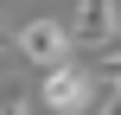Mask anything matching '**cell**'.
<instances>
[{"instance_id": "1", "label": "cell", "mask_w": 121, "mask_h": 115, "mask_svg": "<svg viewBox=\"0 0 121 115\" xmlns=\"http://www.w3.org/2000/svg\"><path fill=\"white\" fill-rule=\"evenodd\" d=\"M96 64H51L45 70V83H38V96H45V109H57V115H96Z\"/></svg>"}, {"instance_id": "2", "label": "cell", "mask_w": 121, "mask_h": 115, "mask_svg": "<svg viewBox=\"0 0 121 115\" xmlns=\"http://www.w3.org/2000/svg\"><path fill=\"white\" fill-rule=\"evenodd\" d=\"M70 38H77V32L57 26V19H26V26H19V58H32V64L51 70V64L70 58Z\"/></svg>"}, {"instance_id": "3", "label": "cell", "mask_w": 121, "mask_h": 115, "mask_svg": "<svg viewBox=\"0 0 121 115\" xmlns=\"http://www.w3.org/2000/svg\"><path fill=\"white\" fill-rule=\"evenodd\" d=\"M70 32L83 38V45H115V32H121V6L115 0H77V19H70Z\"/></svg>"}, {"instance_id": "4", "label": "cell", "mask_w": 121, "mask_h": 115, "mask_svg": "<svg viewBox=\"0 0 121 115\" xmlns=\"http://www.w3.org/2000/svg\"><path fill=\"white\" fill-rule=\"evenodd\" d=\"M96 77H102V83H121V51H115V45H102V58H96Z\"/></svg>"}, {"instance_id": "5", "label": "cell", "mask_w": 121, "mask_h": 115, "mask_svg": "<svg viewBox=\"0 0 121 115\" xmlns=\"http://www.w3.org/2000/svg\"><path fill=\"white\" fill-rule=\"evenodd\" d=\"M0 115H26V96H19V90H13V83H6V90H0Z\"/></svg>"}, {"instance_id": "6", "label": "cell", "mask_w": 121, "mask_h": 115, "mask_svg": "<svg viewBox=\"0 0 121 115\" xmlns=\"http://www.w3.org/2000/svg\"><path fill=\"white\" fill-rule=\"evenodd\" d=\"M96 115H121V83H115V90H108V102H102V109H96Z\"/></svg>"}, {"instance_id": "7", "label": "cell", "mask_w": 121, "mask_h": 115, "mask_svg": "<svg viewBox=\"0 0 121 115\" xmlns=\"http://www.w3.org/2000/svg\"><path fill=\"white\" fill-rule=\"evenodd\" d=\"M6 51H19V32H6V26H0V58H6Z\"/></svg>"}]
</instances>
